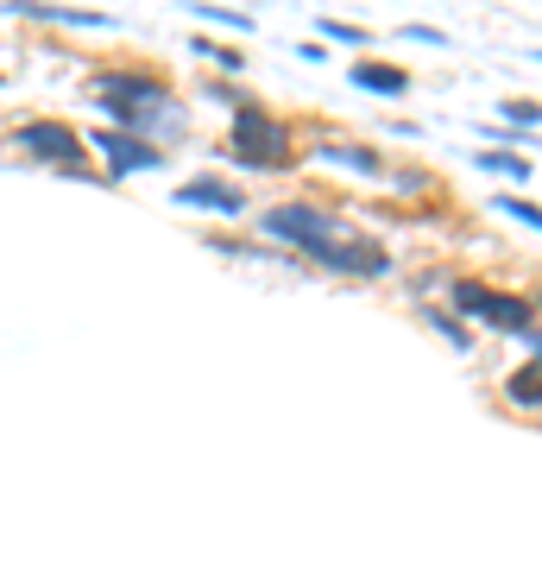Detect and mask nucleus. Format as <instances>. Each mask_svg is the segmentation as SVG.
I'll use <instances>...</instances> for the list:
<instances>
[{
	"label": "nucleus",
	"instance_id": "1",
	"mask_svg": "<svg viewBox=\"0 0 542 568\" xmlns=\"http://www.w3.org/2000/svg\"><path fill=\"white\" fill-rule=\"evenodd\" d=\"M265 234L272 241H290L303 246L316 265H335V272H354V278H385L391 260H385L379 241H366L341 215H328L316 203H284V209H265Z\"/></svg>",
	"mask_w": 542,
	"mask_h": 568
},
{
	"label": "nucleus",
	"instance_id": "4",
	"mask_svg": "<svg viewBox=\"0 0 542 568\" xmlns=\"http://www.w3.org/2000/svg\"><path fill=\"white\" fill-rule=\"evenodd\" d=\"M454 310H467V316H480V323L504 328V335H530V328H536V310L523 304V297L492 291V284H473V278L454 284Z\"/></svg>",
	"mask_w": 542,
	"mask_h": 568
},
{
	"label": "nucleus",
	"instance_id": "2",
	"mask_svg": "<svg viewBox=\"0 0 542 568\" xmlns=\"http://www.w3.org/2000/svg\"><path fill=\"white\" fill-rule=\"evenodd\" d=\"M227 159L246 164V171H284L297 164V145H290V126L272 121L265 108L241 102L234 108V133H227Z\"/></svg>",
	"mask_w": 542,
	"mask_h": 568
},
{
	"label": "nucleus",
	"instance_id": "6",
	"mask_svg": "<svg viewBox=\"0 0 542 568\" xmlns=\"http://www.w3.org/2000/svg\"><path fill=\"white\" fill-rule=\"evenodd\" d=\"M95 145H101V159H108V171L114 178H133V171H158V145H145V140H133V133H95Z\"/></svg>",
	"mask_w": 542,
	"mask_h": 568
},
{
	"label": "nucleus",
	"instance_id": "8",
	"mask_svg": "<svg viewBox=\"0 0 542 568\" xmlns=\"http://www.w3.org/2000/svg\"><path fill=\"white\" fill-rule=\"evenodd\" d=\"M354 82H360V89H379V95H403V89H410V77L391 70V63H354Z\"/></svg>",
	"mask_w": 542,
	"mask_h": 568
},
{
	"label": "nucleus",
	"instance_id": "9",
	"mask_svg": "<svg viewBox=\"0 0 542 568\" xmlns=\"http://www.w3.org/2000/svg\"><path fill=\"white\" fill-rule=\"evenodd\" d=\"M504 392H511V405L542 410V361H530L523 373H511V379H504Z\"/></svg>",
	"mask_w": 542,
	"mask_h": 568
},
{
	"label": "nucleus",
	"instance_id": "7",
	"mask_svg": "<svg viewBox=\"0 0 542 568\" xmlns=\"http://www.w3.org/2000/svg\"><path fill=\"white\" fill-rule=\"evenodd\" d=\"M177 209H202V215H241V190L234 183H222V178H190L177 190Z\"/></svg>",
	"mask_w": 542,
	"mask_h": 568
},
{
	"label": "nucleus",
	"instance_id": "13",
	"mask_svg": "<svg viewBox=\"0 0 542 568\" xmlns=\"http://www.w3.org/2000/svg\"><path fill=\"white\" fill-rule=\"evenodd\" d=\"M321 39H341V44H366L360 26H347V20H321Z\"/></svg>",
	"mask_w": 542,
	"mask_h": 568
},
{
	"label": "nucleus",
	"instance_id": "16",
	"mask_svg": "<svg viewBox=\"0 0 542 568\" xmlns=\"http://www.w3.org/2000/svg\"><path fill=\"white\" fill-rule=\"evenodd\" d=\"M530 347H536V354H542V335H536V328H530Z\"/></svg>",
	"mask_w": 542,
	"mask_h": 568
},
{
	"label": "nucleus",
	"instance_id": "5",
	"mask_svg": "<svg viewBox=\"0 0 542 568\" xmlns=\"http://www.w3.org/2000/svg\"><path fill=\"white\" fill-rule=\"evenodd\" d=\"M13 145L32 152V159H44V164H76L82 159V140H76L70 121H25L20 133H13Z\"/></svg>",
	"mask_w": 542,
	"mask_h": 568
},
{
	"label": "nucleus",
	"instance_id": "15",
	"mask_svg": "<svg viewBox=\"0 0 542 568\" xmlns=\"http://www.w3.org/2000/svg\"><path fill=\"white\" fill-rule=\"evenodd\" d=\"M429 323H436V328H442V335H448V342H467V335H461V323H454V316H442V310H429Z\"/></svg>",
	"mask_w": 542,
	"mask_h": 568
},
{
	"label": "nucleus",
	"instance_id": "3",
	"mask_svg": "<svg viewBox=\"0 0 542 568\" xmlns=\"http://www.w3.org/2000/svg\"><path fill=\"white\" fill-rule=\"evenodd\" d=\"M95 95L108 102V114H121V126H145V121H152V108L171 102V95H164V82L158 77H140V70H101Z\"/></svg>",
	"mask_w": 542,
	"mask_h": 568
},
{
	"label": "nucleus",
	"instance_id": "14",
	"mask_svg": "<svg viewBox=\"0 0 542 568\" xmlns=\"http://www.w3.org/2000/svg\"><path fill=\"white\" fill-rule=\"evenodd\" d=\"M504 121H511V126H536L542 108L536 102H504Z\"/></svg>",
	"mask_w": 542,
	"mask_h": 568
},
{
	"label": "nucleus",
	"instance_id": "11",
	"mask_svg": "<svg viewBox=\"0 0 542 568\" xmlns=\"http://www.w3.org/2000/svg\"><path fill=\"white\" fill-rule=\"evenodd\" d=\"M492 209H504L511 222H523V227H536V234H542V209L530 203V196H499V203H492Z\"/></svg>",
	"mask_w": 542,
	"mask_h": 568
},
{
	"label": "nucleus",
	"instance_id": "12",
	"mask_svg": "<svg viewBox=\"0 0 542 568\" xmlns=\"http://www.w3.org/2000/svg\"><path fill=\"white\" fill-rule=\"evenodd\" d=\"M480 164H492V171H511V178H530V159H518V152H485Z\"/></svg>",
	"mask_w": 542,
	"mask_h": 568
},
{
	"label": "nucleus",
	"instance_id": "10",
	"mask_svg": "<svg viewBox=\"0 0 542 568\" xmlns=\"http://www.w3.org/2000/svg\"><path fill=\"white\" fill-rule=\"evenodd\" d=\"M321 159H335V164H347V171H366V178H379V159H372V152H354V145H328Z\"/></svg>",
	"mask_w": 542,
	"mask_h": 568
}]
</instances>
